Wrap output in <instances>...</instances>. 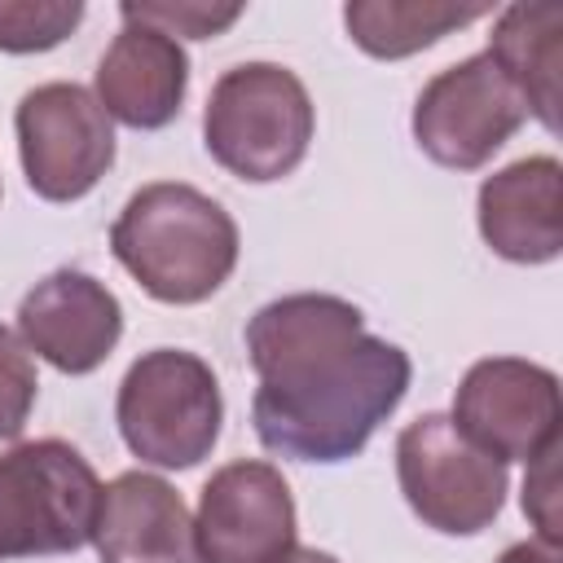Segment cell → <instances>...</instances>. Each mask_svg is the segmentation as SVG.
Returning a JSON list of instances; mask_svg holds the SVG:
<instances>
[{
	"instance_id": "6da1fadb",
	"label": "cell",
	"mask_w": 563,
	"mask_h": 563,
	"mask_svg": "<svg viewBox=\"0 0 563 563\" xmlns=\"http://www.w3.org/2000/svg\"><path fill=\"white\" fill-rule=\"evenodd\" d=\"M246 361L260 378L255 435L290 462H347L409 391L405 347L365 334L356 303L339 295H282L246 321Z\"/></svg>"
},
{
	"instance_id": "7a4b0ae2",
	"label": "cell",
	"mask_w": 563,
	"mask_h": 563,
	"mask_svg": "<svg viewBox=\"0 0 563 563\" xmlns=\"http://www.w3.org/2000/svg\"><path fill=\"white\" fill-rule=\"evenodd\" d=\"M238 224L185 180L141 185L110 224L114 260L158 303H202L238 268Z\"/></svg>"
},
{
	"instance_id": "3957f363",
	"label": "cell",
	"mask_w": 563,
	"mask_h": 563,
	"mask_svg": "<svg viewBox=\"0 0 563 563\" xmlns=\"http://www.w3.org/2000/svg\"><path fill=\"white\" fill-rule=\"evenodd\" d=\"M317 132V110L303 79L277 62L229 66L202 110L207 154L238 180L268 185L290 176Z\"/></svg>"
},
{
	"instance_id": "277c9868",
	"label": "cell",
	"mask_w": 563,
	"mask_h": 563,
	"mask_svg": "<svg viewBox=\"0 0 563 563\" xmlns=\"http://www.w3.org/2000/svg\"><path fill=\"white\" fill-rule=\"evenodd\" d=\"M114 422L132 457L163 471H189L220 440V422H224L220 383L198 352L185 347L141 352L119 383Z\"/></svg>"
},
{
	"instance_id": "5b68a950",
	"label": "cell",
	"mask_w": 563,
	"mask_h": 563,
	"mask_svg": "<svg viewBox=\"0 0 563 563\" xmlns=\"http://www.w3.org/2000/svg\"><path fill=\"white\" fill-rule=\"evenodd\" d=\"M101 479L66 440H22L0 453V563L75 554L92 541Z\"/></svg>"
},
{
	"instance_id": "8992f818",
	"label": "cell",
	"mask_w": 563,
	"mask_h": 563,
	"mask_svg": "<svg viewBox=\"0 0 563 563\" xmlns=\"http://www.w3.org/2000/svg\"><path fill=\"white\" fill-rule=\"evenodd\" d=\"M396 479L409 510L444 537L484 532L510 484L506 462L466 440L449 413H422L396 435Z\"/></svg>"
},
{
	"instance_id": "52a82bcc",
	"label": "cell",
	"mask_w": 563,
	"mask_h": 563,
	"mask_svg": "<svg viewBox=\"0 0 563 563\" xmlns=\"http://www.w3.org/2000/svg\"><path fill=\"white\" fill-rule=\"evenodd\" d=\"M13 128L22 176L44 202H75L114 167V123L84 84L53 79L22 92Z\"/></svg>"
},
{
	"instance_id": "ba28073f",
	"label": "cell",
	"mask_w": 563,
	"mask_h": 563,
	"mask_svg": "<svg viewBox=\"0 0 563 563\" xmlns=\"http://www.w3.org/2000/svg\"><path fill=\"white\" fill-rule=\"evenodd\" d=\"M523 123L528 106L488 53H471L431 75L409 119L418 150L453 172L484 167Z\"/></svg>"
},
{
	"instance_id": "9c48e42d",
	"label": "cell",
	"mask_w": 563,
	"mask_h": 563,
	"mask_svg": "<svg viewBox=\"0 0 563 563\" xmlns=\"http://www.w3.org/2000/svg\"><path fill=\"white\" fill-rule=\"evenodd\" d=\"M449 418L497 462H532L559 444V374L523 356H484L462 374Z\"/></svg>"
},
{
	"instance_id": "30bf717a",
	"label": "cell",
	"mask_w": 563,
	"mask_h": 563,
	"mask_svg": "<svg viewBox=\"0 0 563 563\" xmlns=\"http://www.w3.org/2000/svg\"><path fill=\"white\" fill-rule=\"evenodd\" d=\"M295 497L273 462L238 457L202 484L194 515L198 563H277L295 550Z\"/></svg>"
},
{
	"instance_id": "8fae6325",
	"label": "cell",
	"mask_w": 563,
	"mask_h": 563,
	"mask_svg": "<svg viewBox=\"0 0 563 563\" xmlns=\"http://www.w3.org/2000/svg\"><path fill=\"white\" fill-rule=\"evenodd\" d=\"M18 339L62 374H92L123 339V303L84 268H53L18 303Z\"/></svg>"
},
{
	"instance_id": "7c38bea8",
	"label": "cell",
	"mask_w": 563,
	"mask_h": 563,
	"mask_svg": "<svg viewBox=\"0 0 563 563\" xmlns=\"http://www.w3.org/2000/svg\"><path fill=\"white\" fill-rule=\"evenodd\" d=\"M479 238L510 264H550L563 251V167L554 154H528L484 176L475 198Z\"/></svg>"
},
{
	"instance_id": "4fadbf2b",
	"label": "cell",
	"mask_w": 563,
	"mask_h": 563,
	"mask_svg": "<svg viewBox=\"0 0 563 563\" xmlns=\"http://www.w3.org/2000/svg\"><path fill=\"white\" fill-rule=\"evenodd\" d=\"M185 92H189V57L180 40L141 22H123L97 62V92H92L110 114V123L119 119L123 128L158 132L180 114Z\"/></svg>"
},
{
	"instance_id": "5bb4252c",
	"label": "cell",
	"mask_w": 563,
	"mask_h": 563,
	"mask_svg": "<svg viewBox=\"0 0 563 563\" xmlns=\"http://www.w3.org/2000/svg\"><path fill=\"white\" fill-rule=\"evenodd\" d=\"M92 545L101 563H198L180 493L150 471H123L101 484Z\"/></svg>"
},
{
	"instance_id": "9a60e30c",
	"label": "cell",
	"mask_w": 563,
	"mask_h": 563,
	"mask_svg": "<svg viewBox=\"0 0 563 563\" xmlns=\"http://www.w3.org/2000/svg\"><path fill=\"white\" fill-rule=\"evenodd\" d=\"M501 75L519 88L532 119H541L545 132H559V66H563V4L554 0H519L506 4L493 22L488 48H484Z\"/></svg>"
},
{
	"instance_id": "2e32d148",
	"label": "cell",
	"mask_w": 563,
	"mask_h": 563,
	"mask_svg": "<svg viewBox=\"0 0 563 563\" xmlns=\"http://www.w3.org/2000/svg\"><path fill=\"white\" fill-rule=\"evenodd\" d=\"M493 13V4H453V0H347L343 26L352 44L378 62L413 57L444 35Z\"/></svg>"
},
{
	"instance_id": "e0dca14e",
	"label": "cell",
	"mask_w": 563,
	"mask_h": 563,
	"mask_svg": "<svg viewBox=\"0 0 563 563\" xmlns=\"http://www.w3.org/2000/svg\"><path fill=\"white\" fill-rule=\"evenodd\" d=\"M84 22V0H0V53H48Z\"/></svg>"
},
{
	"instance_id": "ac0fdd59",
	"label": "cell",
	"mask_w": 563,
	"mask_h": 563,
	"mask_svg": "<svg viewBox=\"0 0 563 563\" xmlns=\"http://www.w3.org/2000/svg\"><path fill=\"white\" fill-rule=\"evenodd\" d=\"M242 13H246V4H238V0L233 4H207V0H123L119 4L123 22L154 26L172 40H216Z\"/></svg>"
},
{
	"instance_id": "d6986e66",
	"label": "cell",
	"mask_w": 563,
	"mask_h": 563,
	"mask_svg": "<svg viewBox=\"0 0 563 563\" xmlns=\"http://www.w3.org/2000/svg\"><path fill=\"white\" fill-rule=\"evenodd\" d=\"M40 396V378H35V361L26 352V343L0 325V440H18L31 409Z\"/></svg>"
},
{
	"instance_id": "ffe728a7",
	"label": "cell",
	"mask_w": 563,
	"mask_h": 563,
	"mask_svg": "<svg viewBox=\"0 0 563 563\" xmlns=\"http://www.w3.org/2000/svg\"><path fill=\"white\" fill-rule=\"evenodd\" d=\"M523 515L537 523V537L550 545H563V519H559V444H550L541 457L528 462L523 475Z\"/></svg>"
},
{
	"instance_id": "44dd1931",
	"label": "cell",
	"mask_w": 563,
	"mask_h": 563,
	"mask_svg": "<svg viewBox=\"0 0 563 563\" xmlns=\"http://www.w3.org/2000/svg\"><path fill=\"white\" fill-rule=\"evenodd\" d=\"M497 563H563V545H550V541H541V537L515 541V545L501 550Z\"/></svg>"
},
{
	"instance_id": "7402d4cb",
	"label": "cell",
	"mask_w": 563,
	"mask_h": 563,
	"mask_svg": "<svg viewBox=\"0 0 563 563\" xmlns=\"http://www.w3.org/2000/svg\"><path fill=\"white\" fill-rule=\"evenodd\" d=\"M277 563H339L334 554H325V550H317V545H295L290 554H282Z\"/></svg>"
}]
</instances>
